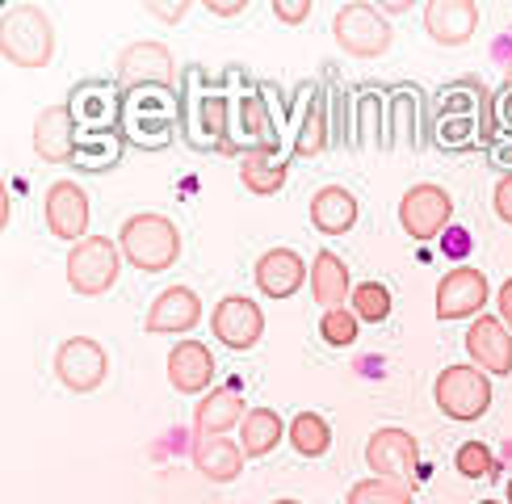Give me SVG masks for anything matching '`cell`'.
Returning <instances> with one entry per match:
<instances>
[{
  "label": "cell",
  "instance_id": "cell-49",
  "mask_svg": "<svg viewBox=\"0 0 512 504\" xmlns=\"http://www.w3.org/2000/svg\"><path fill=\"white\" fill-rule=\"evenodd\" d=\"M479 504H504V500H479Z\"/></svg>",
  "mask_w": 512,
  "mask_h": 504
},
{
  "label": "cell",
  "instance_id": "cell-11",
  "mask_svg": "<svg viewBox=\"0 0 512 504\" xmlns=\"http://www.w3.org/2000/svg\"><path fill=\"white\" fill-rule=\"evenodd\" d=\"M110 374V353L93 336H68L55 349V378L72 395H93Z\"/></svg>",
  "mask_w": 512,
  "mask_h": 504
},
{
  "label": "cell",
  "instance_id": "cell-10",
  "mask_svg": "<svg viewBox=\"0 0 512 504\" xmlns=\"http://www.w3.org/2000/svg\"><path fill=\"white\" fill-rule=\"evenodd\" d=\"M399 227L412 240H441L454 227V194L445 185L420 181L399 198Z\"/></svg>",
  "mask_w": 512,
  "mask_h": 504
},
{
  "label": "cell",
  "instance_id": "cell-47",
  "mask_svg": "<svg viewBox=\"0 0 512 504\" xmlns=\"http://www.w3.org/2000/svg\"><path fill=\"white\" fill-rule=\"evenodd\" d=\"M504 84H508V89H512V59H508V68H504Z\"/></svg>",
  "mask_w": 512,
  "mask_h": 504
},
{
  "label": "cell",
  "instance_id": "cell-40",
  "mask_svg": "<svg viewBox=\"0 0 512 504\" xmlns=\"http://www.w3.org/2000/svg\"><path fill=\"white\" fill-rule=\"evenodd\" d=\"M273 17L286 21V26H303V21L311 17V0H277Z\"/></svg>",
  "mask_w": 512,
  "mask_h": 504
},
{
  "label": "cell",
  "instance_id": "cell-41",
  "mask_svg": "<svg viewBox=\"0 0 512 504\" xmlns=\"http://www.w3.org/2000/svg\"><path fill=\"white\" fill-rule=\"evenodd\" d=\"M492 206H496V219L512 227V173L496 181V194H492Z\"/></svg>",
  "mask_w": 512,
  "mask_h": 504
},
{
  "label": "cell",
  "instance_id": "cell-6",
  "mask_svg": "<svg viewBox=\"0 0 512 504\" xmlns=\"http://www.w3.org/2000/svg\"><path fill=\"white\" fill-rule=\"evenodd\" d=\"M68 286L80 294V299H101L118 286V273L126 265L118 240L110 236H89L68 248Z\"/></svg>",
  "mask_w": 512,
  "mask_h": 504
},
{
  "label": "cell",
  "instance_id": "cell-18",
  "mask_svg": "<svg viewBox=\"0 0 512 504\" xmlns=\"http://www.w3.org/2000/svg\"><path fill=\"white\" fill-rule=\"evenodd\" d=\"M466 357L483 374H512V332L504 328L500 315H479L466 328Z\"/></svg>",
  "mask_w": 512,
  "mask_h": 504
},
{
  "label": "cell",
  "instance_id": "cell-30",
  "mask_svg": "<svg viewBox=\"0 0 512 504\" xmlns=\"http://www.w3.org/2000/svg\"><path fill=\"white\" fill-rule=\"evenodd\" d=\"M357 215H361L357 194L345 185H324L311 198V227L324 231V236H345V231H353Z\"/></svg>",
  "mask_w": 512,
  "mask_h": 504
},
{
  "label": "cell",
  "instance_id": "cell-38",
  "mask_svg": "<svg viewBox=\"0 0 512 504\" xmlns=\"http://www.w3.org/2000/svg\"><path fill=\"white\" fill-rule=\"evenodd\" d=\"M454 467L466 479H492L496 475V454L483 446V441H462L458 454H454Z\"/></svg>",
  "mask_w": 512,
  "mask_h": 504
},
{
  "label": "cell",
  "instance_id": "cell-46",
  "mask_svg": "<svg viewBox=\"0 0 512 504\" xmlns=\"http://www.w3.org/2000/svg\"><path fill=\"white\" fill-rule=\"evenodd\" d=\"M152 13L164 17V21H181L189 13V5H185V0H181V5H152Z\"/></svg>",
  "mask_w": 512,
  "mask_h": 504
},
{
  "label": "cell",
  "instance_id": "cell-14",
  "mask_svg": "<svg viewBox=\"0 0 512 504\" xmlns=\"http://www.w3.org/2000/svg\"><path fill=\"white\" fill-rule=\"evenodd\" d=\"M114 80H118V89H139V84H181V72H177V59L164 42L143 38V42H131V47L118 55Z\"/></svg>",
  "mask_w": 512,
  "mask_h": 504
},
{
  "label": "cell",
  "instance_id": "cell-29",
  "mask_svg": "<svg viewBox=\"0 0 512 504\" xmlns=\"http://www.w3.org/2000/svg\"><path fill=\"white\" fill-rule=\"evenodd\" d=\"M353 282H349V265L345 257H336L332 248H319L311 257V299L324 307V311H336L353 299Z\"/></svg>",
  "mask_w": 512,
  "mask_h": 504
},
{
  "label": "cell",
  "instance_id": "cell-35",
  "mask_svg": "<svg viewBox=\"0 0 512 504\" xmlns=\"http://www.w3.org/2000/svg\"><path fill=\"white\" fill-rule=\"evenodd\" d=\"M345 504H416V496L403 488V483H395V479L370 475V479H357V483H353L349 496H345Z\"/></svg>",
  "mask_w": 512,
  "mask_h": 504
},
{
  "label": "cell",
  "instance_id": "cell-37",
  "mask_svg": "<svg viewBox=\"0 0 512 504\" xmlns=\"http://www.w3.org/2000/svg\"><path fill=\"white\" fill-rule=\"evenodd\" d=\"M319 336H324L332 349H349V345H357V336H361V320L353 315V307L324 311V320H319Z\"/></svg>",
  "mask_w": 512,
  "mask_h": 504
},
{
  "label": "cell",
  "instance_id": "cell-7",
  "mask_svg": "<svg viewBox=\"0 0 512 504\" xmlns=\"http://www.w3.org/2000/svg\"><path fill=\"white\" fill-rule=\"evenodd\" d=\"M244 152H282V110H273L269 84H256L236 97V126H231V156Z\"/></svg>",
  "mask_w": 512,
  "mask_h": 504
},
{
  "label": "cell",
  "instance_id": "cell-36",
  "mask_svg": "<svg viewBox=\"0 0 512 504\" xmlns=\"http://www.w3.org/2000/svg\"><path fill=\"white\" fill-rule=\"evenodd\" d=\"M349 307H353V315L361 324H382V320H391V290L382 286V282H361L357 290H353V299H349Z\"/></svg>",
  "mask_w": 512,
  "mask_h": 504
},
{
  "label": "cell",
  "instance_id": "cell-8",
  "mask_svg": "<svg viewBox=\"0 0 512 504\" xmlns=\"http://www.w3.org/2000/svg\"><path fill=\"white\" fill-rule=\"evenodd\" d=\"M332 38H336V47L353 59H378L391 51L395 30L382 9L366 5V0H353V5H340L332 13Z\"/></svg>",
  "mask_w": 512,
  "mask_h": 504
},
{
  "label": "cell",
  "instance_id": "cell-20",
  "mask_svg": "<svg viewBox=\"0 0 512 504\" xmlns=\"http://www.w3.org/2000/svg\"><path fill=\"white\" fill-rule=\"evenodd\" d=\"M424 30L437 47H466L479 34V5L475 0H429L424 5Z\"/></svg>",
  "mask_w": 512,
  "mask_h": 504
},
{
  "label": "cell",
  "instance_id": "cell-26",
  "mask_svg": "<svg viewBox=\"0 0 512 504\" xmlns=\"http://www.w3.org/2000/svg\"><path fill=\"white\" fill-rule=\"evenodd\" d=\"M424 93L416 84H395L387 110V147H416L424 143Z\"/></svg>",
  "mask_w": 512,
  "mask_h": 504
},
{
  "label": "cell",
  "instance_id": "cell-50",
  "mask_svg": "<svg viewBox=\"0 0 512 504\" xmlns=\"http://www.w3.org/2000/svg\"><path fill=\"white\" fill-rule=\"evenodd\" d=\"M508 504H512V483H508Z\"/></svg>",
  "mask_w": 512,
  "mask_h": 504
},
{
  "label": "cell",
  "instance_id": "cell-21",
  "mask_svg": "<svg viewBox=\"0 0 512 504\" xmlns=\"http://www.w3.org/2000/svg\"><path fill=\"white\" fill-rule=\"evenodd\" d=\"M168 383H173V391H181V395L215 391L210 387L215 383V353H210L202 341H194V336L177 341L168 349Z\"/></svg>",
  "mask_w": 512,
  "mask_h": 504
},
{
  "label": "cell",
  "instance_id": "cell-19",
  "mask_svg": "<svg viewBox=\"0 0 512 504\" xmlns=\"http://www.w3.org/2000/svg\"><path fill=\"white\" fill-rule=\"evenodd\" d=\"M202 320V299L198 290L189 286H164L156 299H152V311L143 320V332L147 336H177V332H194Z\"/></svg>",
  "mask_w": 512,
  "mask_h": 504
},
{
  "label": "cell",
  "instance_id": "cell-2",
  "mask_svg": "<svg viewBox=\"0 0 512 504\" xmlns=\"http://www.w3.org/2000/svg\"><path fill=\"white\" fill-rule=\"evenodd\" d=\"M240 72L210 76L202 63L181 72V139L194 152H227L231 156V126H236V97L227 84Z\"/></svg>",
  "mask_w": 512,
  "mask_h": 504
},
{
  "label": "cell",
  "instance_id": "cell-28",
  "mask_svg": "<svg viewBox=\"0 0 512 504\" xmlns=\"http://www.w3.org/2000/svg\"><path fill=\"white\" fill-rule=\"evenodd\" d=\"M126 135L122 126H114V131H76V152H72V168L76 173H114V168L122 164L126 156Z\"/></svg>",
  "mask_w": 512,
  "mask_h": 504
},
{
  "label": "cell",
  "instance_id": "cell-13",
  "mask_svg": "<svg viewBox=\"0 0 512 504\" xmlns=\"http://www.w3.org/2000/svg\"><path fill=\"white\" fill-rule=\"evenodd\" d=\"M68 110L76 118V131H114V126L122 122V89H118V80L89 76V80L72 84Z\"/></svg>",
  "mask_w": 512,
  "mask_h": 504
},
{
  "label": "cell",
  "instance_id": "cell-44",
  "mask_svg": "<svg viewBox=\"0 0 512 504\" xmlns=\"http://www.w3.org/2000/svg\"><path fill=\"white\" fill-rule=\"evenodd\" d=\"M496 311H500V320H504V328L512 332V278L500 286V294H496Z\"/></svg>",
  "mask_w": 512,
  "mask_h": 504
},
{
  "label": "cell",
  "instance_id": "cell-32",
  "mask_svg": "<svg viewBox=\"0 0 512 504\" xmlns=\"http://www.w3.org/2000/svg\"><path fill=\"white\" fill-rule=\"evenodd\" d=\"M244 446L231 437H206V441H194V467L202 479L210 483H231L244 475Z\"/></svg>",
  "mask_w": 512,
  "mask_h": 504
},
{
  "label": "cell",
  "instance_id": "cell-45",
  "mask_svg": "<svg viewBox=\"0 0 512 504\" xmlns=\"http://www.w3.org/2000/svg\"><path fill=\"white\" fill-rule=\"evenodd\" d=\"M206 9L215 13V17H236V13H244V9H248V0H236V5H223V0H210Z\"/></svg>",
  "mask_w": 512,
  "mask_h": 504
},
{
  "label": "cell",
  "instance_id": "cell-31",
  "mask_svg": "<svg viewBox=\"0 0 512 504\" xmlns=\"http://www.w3.org/2000/svg\"><path fill=\"white\" fill-rule=\"evenodd\" d=\"M240 181L256 198H277L290 181V156L282 152H244L240 160Z\"/></svg>",
  "mask_w": 512,
  "mask_h": 504
},
{
  "label": "cell",
  "instance_id": "cell-16",
  "mask_svg": "<svg viewBox=\"0 0 512 504\" xmlns=\"http://www.w3.org/2000/svg\"><path fill=\"white\" fill-rule=\"evenodd\" d=\"M210 332H215L219 345L248 353L261 345V336H265V311L252 299H244V294H227V299H219V307L210 311Z\"/></svg>",
  "mask_w": 512,
  "mask_h": 504
},
{
  "label": "cell",
  "instance_id": "cell-48",
  "mask_svg": "<svg viewBox=\"0 0 512 504\" xmlns=\"http://www.w3.org/2000/svg\"><path fill=\"white\" fill-rule=\"evenodd\" d=\"M269 504H303V500H269Z\"/></svg>",
  "mask_w": 512,
  "mask_h": 504
},
{
  "label": "cell",
  "instance_id": "cell-24",
  "mask_svg": "<svg viewBox=\"0 0 512 504\" xmlns=\"http://www.w3.org/2000/svg\"><path fill=\"white\" fill-rule=\"evenodd\" d=\"M34 156L47 160V164H72V152H76V118L68 110V101L59 105H47L38 118H34Z\"/></svg>",
  "mask_w": 512,
  "mask_h": 504
},
{
  "label": "cell",
  "instance_id": "cell-39",
  "mask_svg": "<svg viewBox=\"0 0 512 504\" xmlns=\"http://www.w3.org/2000/svg\"><path fill=\"white\" fill-rule=\"evenodd\" d=\"M471 248H475V236H471L466 227H450V231L441 236V252H445L450 261H458V265L471 257Z\"/></svg>",
  "mask_w": 512,
  "mask_h": 504
},
{
  "label": "cell",
  "instance_id": "cell-1",
  "mask_svg": "<svg viewBox=\"0 0 512 504\" xmlns=\"http://www.w3.org/2000/svg\"><path fill=\"white\" fill-rule=\"evenodd\" d=\"M496 139H500L496 93L479 76H458L450 84H441L429 114V143L437 152L466 156V152H479V147L487 152Z\"/></svg>",
  "mask_w": 512,
  "mask_h": 504
},
{
  "label": "cell",
  "instance_id": "cell-4",
  "mask_svg": "<svg viewBox=\"0 0 512 504\" xmlns=\"http://www.w3.org/2000/svg\"><path fill=\"white\" fill-rule=\"evenodd\" d=\"M0 55L13 68H47L55 59V26L38 5H5L0 9Z\"/></svg>",
  "mask_w": 512,
  "mask_h": 504
},
{
  "label": "cell",
  "instance_id": "cell-42",
  "mask_svg": "<svg viewBox=\"0 0 512 504\" xmlns=\"http://www.w3.org/2000/svg\"><path fill=\"white\" fill-rule=\"evenodd\" d=\"M487 160L500 168V177H508L512 173V135H500L492 147H487Z\"/></svg>",
  "mask_w": 512,
  "mask_h": 504
},
{
  "label": "cell",
  "instance_id": "cell-23",
  "mask_svg": "<svg viewBox=\"0 0 512 504\" xmlns=\"http://www.w3.org/2000/svg\"><path fill=\"white\" fill-rule=\"evenodd\" d=\"M252 278H256V290H261L265 299H294L311 273H307V261L298 257L294 248H269V252H261Z\"/></svg>",
  "mask_w": 512,
  "mask_h": 504
},
{
  "label": "cell",
  "instance_id": "cell-3",
  "mask_svg": "<svg viewBox=\"0 0 512 504\" xmlns=\"http://www.w3.org/2000/svg\"><path fill=\"white\" fill-rule=\"evenodd\" d=\"M122 135L139 152H164L181 131V84L122 89Z\"/></svg>",
  "mask_w": 512,
  "mask_h": 504
},
{
  "label": "cell",
  "instance_id": "cell-27",
  "mask_svg": "<svg viewBox=\"0 0 512 504\" xmlns=\"http://www.w3.org/2000/svg\"><path fill=\"white\" fill-rule=\"evenodd\" d=\"M387 110H391V89H378V84H357V89H353L357 147H382V152H387Z\"/></svg>",
  "mask_w": 512,
  "mask_h": 504
},
{
  "label": "cell",
  "instance_id": "cell-33",
  "mask_svg": "<svg viewBox=\"0 0 512 504\" xmlns=\"http://www.w3.org/2000/svg\"><path fill=\"white\" fill-rule=\"evenodd\" d=\"M282 441H290V425L273 408H248L244 425H240V446L248 458H265L273 454Z\"/></svg>",
  "mask_w": 512,
  "mask_h": 504
},
{
  "label": "cell",
  "instance_id": "cell-22",
  "mask_svg": "<svg viewBox=\"0 0 512 504\" xmlns=\"http://www.w3.org/2000/svg\"><path fill=\"white\" fill-rule=\"evenodd\" d=\"M332 131H336V126L328 122V97H324V89L303 84V114H298V131H294V143H290V164L315 160L332 143Z\"/></svg>",
  "mask_w": 512,
  "mask_h": 504
},
{
  "label": "cell",
  "instance_id": "cell-12",
  "mask_svg": "<svg viewBox=\"0 0 512 504\" xmlns=\"http://www.w3.org/2000/svg\"><path fill=\"white\" fill-rule=\"evenodd\" d=\"M487 299H492V286H487V273L475 265H458L437 282V320L454 324V320H479Z\"/></svg>",
  "mask_w": 512,
  "mask_h": 504
},
{
  "label": "cell",
  "instance_id": "cell-34",
  "mask_svg": "<svg viewBox=\"0 0 512 504\" xmlns=\"http://www.w3.org/2000/svg\"><path fill=\"white\" fill-rule=\"evenodd\" d=\"M290 446L303 458H324L332 450V425L319 412H298L290 420Z\"/></svg>",
  "mask_w": 512,
  "mask_h": 504
},
{
  "label": "cell",
  "instance_id": "cell-15",
  "mask_svg": "<svg viewBox=\"0 0 512 504\" xmlns=\"http://www.w3.org/2000/svg\"><path fill=\"white\" fill-rule=\"evenodd\" d=\"M42 219H47V231L55 240H68V244L89 240V219H93L89 194L76 181H55L47 189V198H42Z\"/></svg>",
  "mask_w": 512,
  "mask_h": 504
},
{
  "label": "cell",
  "instance_id": "cell-25",
  "mask_svg": "<svg viewBox=\"0 0 512 504\" xmlns=\"http://www.w3.org/2000/svg\"><path fill=\"white\" fill-rule=\"evenodd\" d=\"M244 395L236 383H227V387H215V391H206L198 399V408H194V433L198 441L206 437H227V429H236L244 425Z\"/></svg>",
  "mask_w": 512,
  "mask_h": 504
},
{
  "label": "cell",
  "instance_id": "cell-17",
  "mask_svg": "<svg viewBox=\"0 0 512 504\" xmlns=\"http://www.w3.org/2000/svg\"><path fill=\"white\" fill-rule=\"evenodd\" d=\"M366 467L378 479L403 483V479H408L420 467V441H416V433L395 429V425L370 433V441H366Z\"/></svg>",
  "mask_w": 512,
  "mask_h": 504
},
{
  "label": "cell",
  "instance_id": "cell-9",
  "mask_svg": "<svg viewBox=\"0 0 512 504\" xmlns=\"http://www.w3.org/2000/svg\"><path fill=\"white\" fill-rule=\"evenodd\" d=\"M433 399L441 416L458 420V425H471V420L487 416L492 408V374H483L479 366H445L433 383Z\"/></svg>",
  "mask_w": 512,
  "mask_h": 504
},
{
  "label": "cell",
  "instance_id": "cell-5",
  "mask_svg": "<svg viewBox=\"0 0 512 504\" xmlns=\"http://www.w3.org/2000/svg\"><path fill=\"white\" fill-rule=\"evenodd\" d=\"M118 248L126 265H135L139 273H164L181 261V231L168 215L143 210L118 227Z\"/></svg>",
  "mask_w": 512,
  "mask_h": 504
},
{
  "label": "cell",
  "instance_id": "cell-43",
  "mask_svg": "<svg viewBox=\"0 0 512 504\" xmlns=\"http://www.w3.org/2000/svg\"><path fill=\"white\" fill-rule=\"evenodd\" d=\"M496 131L512 135V89H508V84L496 93Z\"/></svg>",
  "mask_w": 512,
  "mask_h": 504
}]
</instances>
